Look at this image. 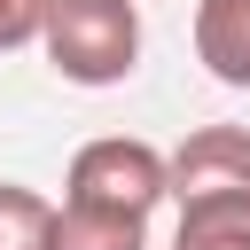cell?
I'll return each mask as SVG.
<instances>
[{
    "mask_svg": "<svg viewBox=\"0 0 250 250\" xmlns=\"http://www.w3.org/2000/svg\"><path fill=\"white\" fill-rule=\"evenodd\" d=\"M47 62L70 86H117L141 62V8L133 0H55Z\"/></svg>",
    "mask_w": 250,
    "mask_h": 250,
    "instance_id": "obj_1",
    "label": "cell"
},
{
    "mask_svg": "<svg viewBox=\"0 0 250 250\" xmlns=\"http://www.w3.org/2000/svg\"><path fill=\"white\" fill-rule=\"evenodd\" d=\"M172 195V156H156L148 141H125V133H102L70 156V203H94V211H133L148 219L156 203Z\"/></svg>",
    "mask_w": 250,
    "mask_h": 250,
    "instance_id": "obj_2",
    "label": "cell"
},
{
    "mask_svg": "<svg viewBox=\"0 0 250 250\" xmlns=\"http://www.w3.org/2000/svg\"><path fill=\"white\" fill-rule=\"evenodd\" d=\"M250 188V125H195L172 148V195H234Z\"/></svg>",
    "mask_w": 250,
    "mask_h": 250,
    "instance_id": "obj_3",
    "label": "cell"
},
{
    "mask_svg": "<svg viewBox=\"0 0 250 250\" xmlns=\"http://www.w3.org/2000/svg\"><path fill=\"white\" fill-rule=\"evenodd\" d=\"M195 62L250 94V0H195Z\"/></svg>",
    "mask_w": 250,
    "mask_h": 250,
    "instance_id": "obj_4",
    "label": "cell"
},
{
    "mask_svg": "<svg viewBox=\"0 0 250 250\" xmlns=\"http://www.w3.org/2000/svg\"><path fill=\"white\" fill-rule=\"evenodd\" d=\"M47 250H148V219L133 211H94V203H55V234Z\"/></svg>",
    "mask_w": 250,
    "mask_h": 250,
    "instance_id": "obj_5",
    "label": "cell"
},
{
    "mask_svg": "<svg viewBox=\"0 0 250 250\" xmlns=\"http://www.w3.org/2000/svg\"><path fill=\"white\" fill-rule=\"evenodd\" d=\"M172 250H250V188H234V195H188Z\"/></svg>",
    "mask_w": 250,
    "mask_h": 250,
    "instance_id": "obj_6",
    "label": "cell"
},
{
    "mask_svg": "<svg viewBox=\"0 0 250 250\" xmlns=\"http://www.w3.org/2000/svg\"><path fill=\"white\" fill-rule=\"evenodd\" d=\"M47 234H55V203L0 180V250H47Z\"/></svg>",
    "mask_w": 250,
    "mask_h": 250,
    "instance_id": "obj_7",
    "label": "cell"
},
{
    "mask_svg": "<svg viewBox=\"0 0 250 250\" xmlns=\"http://www.w3.org/2000/svg\"><path fill=\"white\" fill-rule=\"evenodd\" d=\"M47 16H55V0H0V55L47 39Z\"/></svg>",
    "mask_w": 250,
    "mask_h": 250,
    "instance_id": "obj_8",
    "label": "cell"
}]
</instances>
